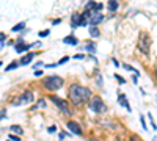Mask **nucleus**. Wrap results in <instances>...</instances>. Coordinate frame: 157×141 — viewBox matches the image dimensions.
<instances>
[{"label": "nucleus", "mask_w": 157, "mask_h": 141, "mask_svg": "<svg viewBox=\"0 0 157 141\" xmlns=\"http://www.w3.org/2000/svg\"><path fill=\"white\" fill-rule=\"evenodd\" d=\"M68 94H69V99L74 105H82L85 104L86 100H90L91 97V91L86 88V86H82V85H77V83H72L68 89Z\"/></svg>", "instance_id": "nucleus-1"}, {"label": "nucleus", "mask_w": 157, "mask_h": 141, "mask_svg": "<svg viewBox=\"0 0 157 141\" xmlns=\"http://www.w3.org/2000/svg\"><path fill=\"white\" fill-rule=\"evenodd\" d=\"M43 85H44L46 89H49V91H57V89H60L63 86V79L58 75H50V77L43 80Z\"/></svg>", "instance_id": "nucleus-2"}, {"label": "nucleus", "mask_w": 157, "mask_h": 141, "mask_svg": "<svg viewBox=\"0 0 157 141\" xmlns=\"http://www.w3.org/2000/svg\"><path fill=\"white\" fill-rule=\"evenodd\" d=\"M90 110L94 111V113H104L107 110L105 104H104V100L99 97V96H93L90 99Z\"/></svg>", "instance_id": "nucleus-3"}, {"label": "nucleus", "mask_w": 157, "mask_h": 141, "mask_svg": "<svg viewBox=\"0 0 157 141\" xmlns=\"http://www.w3.org/2000/svg\"><path fill=\"white\" fill-rule=\"evenodd\" d=\"M50 100L60 108L61 113H64V114H68V116H71V108H69V105H68V102H66V100H63V99H60V97H57V96H50Z\"/></svg>", "instance_id": "nucleus-4"}, {"label": "nucleus", "mask_w": 157, "mask_h": 141, "mask_svg": "<svg viewBox=\"0 0 157 141\" xmlns=\"http://www.w3.org/2000/svg\"><path fill=\"white\" fill-rule=\"evenodd\" d=\"M33 99H35V96H33L32 91H25V93H22L14 102H13V105L19 107V105H25V104H32Z\"/></svg>", "instance_id": "nucleus-5"}, {"label": "nucleus", "mask_w": 157, "mask_h": 141, "mask_svg": "<svg viewBox=\"0 0 157 141\" xmlns=\"http://www.w3.org/2000/svg\"><path fill=\"white\" fill-rule=\"evenodd\" d=\"M149 47H151V39H149V36L145 35V33H141L140 41H138V49L141 50L143 54H149Z\"/></svg>", "instance_id": "nucleus-6"}, {"label": "nucleus", "mask_w": 157, "mask_h": 141, "mask_svg": "<svg viewBox=\"0 0 157 141\" xmlns=\"http://www.w3.org/2000/svg\"><path fill=\"white\" fill-rule=\"evenodd\" d=\"M88 13H90V25H98L104 20V16L101 14V11H88Z\"/></svg>", "instance_id": "nucleus-7"}, {"label": "nucleus", "mask_w": 157, "mask_h": 141, "mask_svg": "<svg viewBox=\"0 0 157 141\" xmlns=\"http://www.w3.org/2000/svg\"><path fill=\"white\" fill-rule=\"evenodd\" d=\"M66 127L74 133V135H82V127H80V124L78 122H75V121H68L66 122Z\"/></svg>", "instance_id": "nucleus-8"}, {"label": "nucleus", "mask_w": 157, "mask_h": 141, "mask_svg": "<svg viewBox=\"0 0 157 141\" xmlns=\"http://www.w3.org/2000/svg\"><path fill=\"white\" fill-rule=\"evenodd\" d=\"M30 47H33V44H25L24 41H17V44L14 46V49H16V52L17 54H22V52H25V50H29Z\"/></svg>", "instance_id": "nucleus-9"}, {"label": "nucleus", "mask_w": 157, "mask_h": 141, "mask_svg": "<svg viewBox=\"0 0 157 141\" xmlns=\"http://www.w3.org/2000/svg\"><path fill=\"white\" fill-rule=\"evenodd\" d=\"M118 102H120V104L127 110V111H130V110H132V108H130V105H129V100H127V97H126V94H118Z\"/></svg>", "instance_id": "nucleus-10"}, {"label": "nucleus", "mask_w": 157, "mask_h": 141, "mask_svg": "<svg viewBox=\"0 0 157 141\" xmlns=\"http://www.w3.org/2000/svg\"><path fill=\"white\" fill-rule=\"evenodd\" d=\"M33 58H35V54L24 55V57L21 58V61H19V65H21V66H27V65H30V63L33 61Z\"/></svg>", "instance_id": "nucleus-11"}, {"label": "nucleus", "mask_w": 157, "mask_h": 141, "mask_svg": "<svg viewBox=\"0 0 157 141\" xmlns=\"http://www.w3.org/2000/svg\"><path fill=\"white\" fill-rule=\"evenodd\" d=\"M63 43H64V44H69V46H77V44H78V39H77L74 35H69V36H66V38L63 39Z\"/></svg>", "instance_id": "nucleus-12"}, {"label": "nucleus", "mask_w": 157, "mask_h": 141, "mask_svg": "<svg viewBox=\"0 0 157 141\" xmlns=\"http://www.w3.org/2000/svg\"><path fill=\"white\" fill-rule=\"evenodd\" d=\"M71 25H72V28H75V27H80V14H77V13H74L72 17H71Z\"/></svg>", "instance_id": "nucleus-13"}, {"label": "nucleus", "mask_w": 157, "mask_h": 141, "mask_svg": "<svg viewBox=\"0 0 157 141\" xmlns=\"http://www.w3.org/2000/svg\"><path fill=\"white\" fill-rule=\"evenodd\" d=\"M90 36L91 38H99L101 36V32L98 30L96 25H91V27H90Z\"/></svg>", "instance_id": "nucleus-14"}, {"label": "nucleus", "mask_w": 157, "mask_h": 141, "mask_svg": "<svg viewBox=\"0 0 157 141\" xmlns=\"http://www.w3.org/2000/svg\"><path fill=\"white\" fill-rule=\"evenodd\" d=\"M10 130H11L13 133H17V135H22V132H24L21 125H11V127H10Z\"/></svg>", "instance_id": "nucleus-15"}, {"label": "nucleus", "mask_w": 157, "mask_h": 141, "mask_svg": "<svg viewBox=\"0 0 157 141\" xmlns=\"http://www.w3.org/2000/svg\"><path fill=\"white\" fill-rule=\"evenodd\" d=\"M109 9L116 11L118 9V0H109Z\"/></svg>", "instance_id": "nucleus-16"}, {"label": "nucleus", "mask_w": 157, "mask_h": 141, "mask_svg": "<svg viewBox=\"0 0 157 141\" xmlns=\"http://www.w3.org/2000/svg\"><path fill=\"white\" fill-rule=\"evenodd\" d=\"M25 28V22H21V24H17V25H14L13 27V32H21V30H24Z\"/></svg>", "instance_id": "nucleus-17"}, {"label": "nucleus", "mask_w": 157, "mask_h": 141, "mask_svg": "<svg viewBox=\"0 0 157 141\" xmlns=\"http://www.w3.org/2000/svg\"><path fill=\"white\" fill-rule=\"evenodd\" d=\"M86 50H88V52H91V54L96 52V44H94V43H90V44H86Z\"/></svg>", "instance_id": "nucleus-18"}, {"label": "nucleus", "mask_w": 157, "mask_h": 141, "mask_svg": "<svg viewBox=\"0 0 157 141\" xmlns=\"http://www.w3.org/2000/svg\"><path fill=\"white\" fill-rule=\"evenodd\" d=\"M17 65H19V63H17V61H13V63H11V65H8V66L5 68V71H13V69H14V68H16Z\"/></svg>", "instance_id": "nucleus-19"}, {"label": "nucleus", "mask_w": 157, "mask_h": 141, "mask_svg": "<svg viewBox=\"0 0 157 141\" xmlns=\"http://www.w3.org/2000/svg\"><path fill=\"white\" fill-rule=\"evenodd\" d=\"M123 68H124V69H127V71H132V72H134L135 75H138V71H137L135 68H132V66H129V65H124Z\"/></svg>", "instance_id": "nucleus-20"}, {"label": "nucleus", "mask_w": 157, "mask_h": 141, "mask_svg": "<svg viewBox=\"0 0 157 141\" xmlns=\"http://www.w3.org/2000/svg\"><path fill=\"white\" fill-rule=\"evenodd\" d=\"M140 122H141V127H143V129L148 130V125H146V121H145V116H143V114L140 116Z\"/></svg>", "instance_id": "nucleus-21"}, {"label": "nucleus", "mask_w": 157, "mask_h": 141, "mask_svg": "<svg viewBox=\"0 0 157 141\" xmlns=\"http://www.w3.org/2000/svg\"><path fill=\"white\" fill-rule=\"evenodd\" d=\"M38 108H46V100L44 99H41V100H38V105H36Z\"/></svg>", "instance_id": "nucleus-22"}, {"label": "nucleus", "mask_w": 157, "mask_h": 141, "mask_svg": "<svg viewBox=\"0 0 157 141\" xmlns=\"http://www.w3.org/2000/svg\"><path fill=\"white\" fill-rule=\"evenodd\" d=\"M5 33H2V35H0V47H5Z\"/></svg>", "instance_id": "nucleus-23"}, {"label": "nucleus", "mask_w": 157, "mask_h": 141, "mask_svg": "<svg viewBox=\"0 0 157 141\" xmlns=\"http://www.w3.org/2000/svg\"><path fill=\"white\" fill-rule=\"evenodd\" d=\"M148 118H149V122H151V125H152V129L157 130V125H155V122H154V118L151 116V114H148Z\"/></svg>", "instance_id": "nucleus-24"}, {"label": "nucleus", "mask_w": 157, "mask_h": 141, "mask_svg": "<svg viewBox=\"0 0 157 141\" xmlns=\"http://www.w3.org/2000/svg\"><path fill=\"white\" fill-rule=\"evenodd\" d=\"M115 79H116V80H118V82H120V83H121V85H123V83H126V80H124V79H123V77H121V75H118V74H115Z\"/></svg>", "instance_id": "nucleus-25"}, {"label": "nucleus", "mask_w": 157, "mask_h": 141, "mask_svg": "<svg viewBox=\"0 0 157 141\" xmlns=\"http://www.w3.org/2000/svg\"><path fill=\"white\" fill-rule=\"evenodd\" d=\"M49 30H44V32H39V36H41V38H44V36H49Z\"/></svg>", "instance_id": "nucleus-26"}, {"label": "nucleus", "mask_w": 157, "mask_h": 141, "mask_svg": "<svg viewBox=\"0 0 157 141\" xmlns=\"http://www.w3.org/2000/svg\"><path fill=\"white\" fill-rule=\"evenodd\" d=\"M68 60H69V57H64V58H61V60H60V61L57 63V65H63V63H66Z\"/></svg>", "instance_id": "nucleus-27"}, {"label": "nucleus", "mask_w": 157, "mask_h": 141, "mask_svg": "<svg viewBox=\"0 0 157 141\" xmlns=\"http://www.w3.org/2000/svg\"><path fill=\"white\" fill-rule=\"evenodd\" d=\"M10 139H13V141H21V138L16 136V135H10Z\"/></svg>", "instance_id": "nucleus-28"}, {"label": "nucleus", "mask_w": 157, "mask_h": 141, "mask_svg": "<svg viewBox=\"0 0 157 141\" xmlns=\"http://www.w3.org/2000/svg\"><path fill=\"white\" fill-rule=\"evenodd\" d=\"M55 130H57V127H55V125H52V127H49V133H54Z\"/></svg>", "instance_id": "nucleus-29"}, {"label": "nucleus", "mask_w": 157, "mask_h": 141, "mask_svg": "<svg viewBox=\"0 0 157 141\" xmlns=\"http://www.w3.org/2000/svg\"><path fill=\"white\" fill-rule=\"evenodd\" d=\"M6 118V111H5V108H2V118L0 119H5Z\"/></svg>", "instance_id": "nucleus-30"}, {"label": "nucleus", "mask_w": 157, "mask_h": 141, "mask_svg": "<svg viewBox=\"0 0 157 141\" xmlns=\"http://www.w3.org/2000/svg\"><path fill=\"white\" fill-rule=\"evenodd\" d=\"M61 22V19H55V20H52V24H54V25H57V24H60Z\"/></svg>", "instance_id": "nucleus-31"}, {"label": "nucleus", "mask_w": 157, "mask_h": 141, "mask_svg": "<svg viewBox=\"0 0 157 141\" xmlns=\"http://www.w3.org/2000/svg\"><path fill=\"white\" fill-rule=\"evenodd\" d=\"M75 58H77V60H83V58H85V55H75Z\"/></svg>", "instance_id": "nucleus-32"}, {"label": "nucleus", "mask_w": 157, "mask_h": 141, "mask_svg": "<svg viewBox=\"0 0 157 141\" xmlns=\"http://www.w3.org/2000/svg\"><path fill=\"white\" fill-rule=\"evenodd\" d=\"M35 75H36V77H39V75H43V71H36V72H35Z\"/></svg>", "instance_id": "nucleus-33"}, {"label": "nucleus", "mask_w": 157, "mask_h": 141, "mask_svg": "<svg viewBox=\"0 0 157 141\" xmlns=\"http://www.w3.org/2000/svg\"><path fill=\"white\" fill-rule=\"evenodd\" d=\"M90 141H99V139H98V138H91Z\"/></svg>", "instance_id": "nucleus-34"}, {"label": "nucleus", "mask_w": 157, "mask_h": 141, "mask_svg": "<svg viewBox=\"0 0 157 141\" xmlns=\"http://www.w3.org/2000/svg\"><path fill=\"white\" fill-rule=\"evenodd\" d=\"M155 77H157V68H155Z\"/></svg>", "instance_id": "nucleus-35"}]
</instances>
